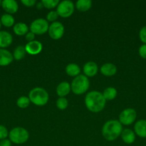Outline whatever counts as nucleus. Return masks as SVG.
I'll return each instance as SVG.
<instances>
[{"label":"nucleus","mask_w":146,"mask_h":146,"mask_svg":"<svg viewBox=\"0 0 146 146\" xmlns=\"http://www.w3.org/2000/svg\"><path fill=\"white\" fill-rule=\"evenodd\" d=\"M106 101L102 94L97 91L88 92L84 98L86 107L92 113H99L102 111L105 107Z\"/></svg>","instance_id":"obj_1"},{"label":"nucleus","mask_w":146,"mask_h":146,"mask_svg":"<svg viewBox=\"0 0 146 146\" xmlns=\"http://www.w3.org/2000/svg\"><path fill=\"white\" fill-rule=\"evenodd\" d=\"M123 125L117 120H110L103 125L102 135L105 140L113 141L117 139L122 133Z\"/></svg>","instance_id":"obj_2"},{"label":"nucleus","mask_w":146,"mask_h":146,"mask_svg":"<svg viewBox=\"0 0 146 146\" xmlns=\"http://www.w3.org/2000/svg\"><path fill=\"white\" fill-rule=\"evenodd\" d=\"M30 102L33 103L37 106H43L46 105L49 101V94L44 88L36 87L31 89L29 94Z\"/></svg>","instance_id":"obj_3"},{"label":"nucleus","mask_w":146,"mask_h":146,"mask_svg":"<svg viewBox=\"0 0 146 146\" xmlns=\"http://www.w3.org/2000/svg\"><path fill=\"white\" fill-rule=\"evenodd\" d=\"M70 85H71V91L74 94L82 95L89 89L90 81L88 77L82 74H80L77 76L74 77Z\"/></svg>","instance_id":"obj_4"},{"label":"nucleus","mask_w":146,"mask_h":146,"mask_svg":"<svg viewBox=\"0 0 146 146\" xmlns=\"http://www.w3.org/2000/svg\"><path fill=\"white\" fill-rule=\"evenodd\" d=\"M29 134L27 129L21 127H16L9 133L10 141L15 144H23L27 142Z\"/></svg>","instance_id":"obj_5"},{"label":"nucleus","mask_w":146,"mask_h":146,"mask_svg":"<svg viewBox=\"0 0 146 146\" xmlns=\"http://www.w3.org/2000/svg\"><path fill=\"white\" fill-rule=\"evenodd\" d=\"M74 4L70 0H64L60 1L57 7V12L59 17L62 18H67L72 16L74 11Z\"/></svg>","instance_id":"obj_6"},{"label":"nucleus","mask_w":146,"mask_h":146,"mask_svg":"<svg viewBox=\"0 0 146 146\" xmlns=\"http://www.w3.org/2000/svg\"><path fill=\"white\" fill-rule=\"evenodd\" d=\"M49 23L46 19L42 18L37 19L31 23L29 27L30 31L37 35H42L48 31Z\"/></svg>","instance_id":"obj_7"},{"label":"nucleus","mask_w":146,"mask_h":146,"mask_svg":"<svg viewBox=\"0 0 146 146\" xmlns=\"http://www.w3.org/2000/svg\"><path fill=\"white\" fill-rule=\"evenodd\" d=\"M137 118V112L133 108H126L119 115V121L122 125H129L135 122Z\"/></svg>","instance_id":"obj_8"},{"label":"nucleus","mask_w":146,"mask_h":146,"mask_svg":"<svg viewBox=\"0 0 146 146\" xmlns=\"http://www.w3.org/2000/svg\"><path fill=\"white\" fill-rule=\"evenodd\" d=\"M49 36L54 40H58L63 36L64 33V27L60 21L52 22L49 27Z\"/></svg>","instance_id":"obj_9"},{"label":"nucleus","mask_w":146,"mask_h":146,"mask_svg":"<svg viewBox=\"0 0 146 146\" xmlns=\"http://www.w3.org/2000/svg\"><path fill=\"white\" fill-rule=\"evenodd\" d=\"M25 49L27 54L30 55H37L42 50V44L40 41L34 40L26 44Z\"/></svg>","instance_id":"obj_10"},{"label":"nucleus","mask_w":146,"mask_h":146,"mask_svg":"<svg viewBox=\"0 0 146 146\" xmlns=\"http://www.w3.org/2000/svg\"><path fill=\"white\" fill-rule=\"evenodd\" d=\"M13 54L5 48H0V66H6L13 61Z\"/></svg>","instance_id":"obj_11"},{"label":"nucleus","mask_w":146,"mask_h":146,"mask_svg":"<svg viewBox=\"0 0 146 146\" xmlns=\"http://www.w3.org/2000/svg\"><path fill=\"white\" fill-rule=\"evenodd\" d=\"M1 7L7 14H14L18 11V4L14 0H4L1 1Z\"/></svg>","instance_id":"obj_12"},{"label":"nucleus","mask_w":146,"mask_h":146,"mask_svg":"<svg viewBox=\"0 0 146 146\" xmlns=\"http://www.w3.org/2000/svg\"><path fill=\"white\" fill-rule=\"evenodd\" d=\"M83 71L87 77H93L97 74L98 66L94 61H88L83 66Z\"/></svg>","instance_id":"obj_13"},{"label":"nucleus","mask_w":146,"mask_h":146,"mask_svg":"<svg viewBox=\"0 0 146 146\" xmlns=\"http://www.w3.org/2000/svg\"><path fill=\"white\" fill-rule=\"evenodd\" d=\"M134 132L140 138H146V120L137 121L134 125Z\"/></svg>","instance_id":"obj_14"},{"label":"nucleus","mask_w":146,"mask_h":146,"mask_svg":"<svg viewBox=\"0 0 146 146\" xmlns=\"http://www.w3.org/2000/svg\"><path fill=\"white\" fill-rule=\"evenodd\" d=\"M13 41V37L9 32L0 31V48H5L9 46Z\"/></svg>","instance_id":"obj_15"},{"label":"nucleus","mask_w":146,"mask_h":146,"mask_svg":"<svg viewBox=\"0 0 146 146\" xmlns=\"http://www.w3.org/2000/svg\"><path fill=\"white\" fill-rule=\"evenodd\" d=\"M100 72L105 76H113L117 73V67L111 63H106L101 66Z\"/></svg>","instance_id":"obj_16"},{"label":"nucleus","mask_w":146,"mask_h":146,"mask_svg":"<svg viewBox=\"0 0 146 146\" xmlns=\"http://www.w3.org/2000/svg\"><path fill=\"white\" fill-rule=\"evenodd\" d=\"M70 91H71V85L66 81H63L59 84L56 88V92L57 96L60 97L66 96L70 94Z\"/></svg>","instance_id":"obj_17"},{"label":"nucleus","mask_w":146,"mask_h":146,"mask_svg":"<svg viewBox=\"0 0 146 146\" xmlns=\"http://www.w3.org/2000/svg\"><path fill=\"white\" fill-rule=\"evenodd\" d=\"M120 135L123 141L126 144H132L135 141V133L134 131L129 128L123 129Z\"/></svg>","instance_id":"obj_18"},{"label":"nucleus","mask_w":146,"mask_h":146,"mask_svg":"<svg viewBox=\"0 0 146 146\" xmlns=\"http://www.w3.org/2000/svg\"><path fill=\"white\" fill-rule=\"evenodd\" d=\"M13 31L16 35L24 36L28 33L29 27L25 23L19 22L14 24V27H13Z\"/></svg>","instance_id":"obj_19"},{"label":"nucleus","mask_w":146,"mask_h":146,"mask_svg":"<svg viewBox=\"0 0 146 146\" xmlns=\"http://www.w3.org/2000/svg\"><path fill=\"white\" fill-rule=\"evenodd\" d=\"M65 71L67 75L70 76L76 77L80 75L81 70H80V66L77 64L72 63V64H68L66 66Z\"/></svg>","instance_id":"obj_20"},{"label":"nucleus","mask_w":146,"mask_h":146,"mask_svg":"<svg viewBox=\"0 0 146 146\" xmlns=\"http://www.w3.org/2000/svg\"><path fill=\"white\" fill-rule=\"evenodd\" d=\"M92 2L90 0H78L76 2L75 7L78 11L84 12L90 9L92 7Z\"/></svg>","instance_id":"obj_21"},{"label":"nucleus","mask_w":146,"mask_h":146,"mask_svg":"<svg viewBox=\"0 0 146 146\" xmlns=\"http://www.w3.org/2000/svg\"><path fill=\"white\" fill-rule=\"evenodd\" d=\"M102 95L106 101H112L116 98L117 95V91L116 88L113 87H108L104 90Z\"/></svg>","instance_id":"obj_22"},{"label":"nucleus","mask_w":146,"mask_h":146,"mask_svg":"<svg viewBox=\"0 0 146 146\" xmlns=\"http://www.w3.org/2000/svg\"><path fill=\"white\" fill-rule=\"evenodd\" d=\"M26 51L25 46H18L14 50V52H13V57L15 60L17 61H19V60L22 59L24 58L26 55Z\"/></svg>","instance_id":"obj_23"},{"label":"nucleus","mask_w":146,"mask_h":146,"mask_svg":"<svg viewBox=\"0 0 146 146\" xmlns=\"http://www.w3.org/2000/svg\"><path fill=\"white\" fill-rule=\"evenodd\" d=\"M1 23L6 27H11L14 24V18L11 14H4L1 17Z\"/></svg>","instance_id":"obj_24"},{"label":"nucleus","mask_w":146,"mask_h":146,"mask_svg":"<svg viewBox=\"0 0 146 146\" xmlns=\"http://www.w3.org/2000/svg\"><path fill=\"white\" fill-rule=\"evenodd\" d=\"M30 100L29 97L22 96H20L17 101V105L20 108H26L29 106Z\"/></svg>","instance_id":"obj_25"},{"label":"nucleus","mask_w":146,"mask_h":146,"mask_svg":"<svg viewBox=\"0 0 146 146\" xmlns=\"http://www.w3.org/2000/svg\"><path fill=\"white\" fill-rule=\"evenodd\" d=\"M60 1L59 0H42V3L43 4V7L48 9H54L58 6L59 3Z\"/></svg>","instance_id":"obj_26"},{"label":"nucleus","mask_w":146,"mask_h":146,"mask_svg":"<svg viewBox=\"0 0 146 146\" xmlns=\"http://www.w3.org/2000/svg\"><path fill=\"white\" fill-rule=\"evenodd\" d=\"M56 106L60 110H65L68 106V101L64 97H60L56 101Z\"/></svg>","instance_id":"obj_27"},{"label":"nucleus","mask_w":146,"mask_h":146,"mask_svg":"<svg viewBox=\"0 0 146 146\" xmlns=\"http://www.w3.org/2000/svg\"><path fill=\"white\" fill-rule=\"evenodd\" d=\"M58 17L59 15L58 14H57V11L52 10V11H50V12L47 14V21H51V22H54V21H56V20L58 19Z\"/></svg>","instance_id":"obj_28"},{"label":"nucleus","mask_w":146,"mask_h":146,"mask_svg":"<svg viewBox=\"0 0 146 146\" xmlns=\"http://www.w3.org/2000/svg\"><path fill=\"white\" fill-rule=\"evenodd\" d=\"M9 136V132L7 128L2 125H0V141L6 139Z\"/></svg>","instance_id":"obj_29"},{"label":"nucleus","mask_w":146,"mask_h":146,"mask_svg":"<svg viewBox=\"0 0 146 146\" xmlns=\"http://www.w3.org/2000/svg\"><path fill=\"white\" fill-rule=\"evenodd\" d=\"M139 38L143 44H146V26L140 29L139 31Z\"/></svg>","instance_id":"obj_30"},{"label":"nucleus","mask_w":146,"mask_h":146,"mask_svg":"<svg viewBox=\"0 0 146 146\" xmlns=\"http://www.w3.org/2000/svg\"><path fill=\"white\" fill-rule=\"evenodd\" d=\"M139 55L141 58L146 59V44H143L138 49Z\"/></svg>","instance_id":"obj_31"},{"label":"nucleus","mask_w":146,"mask_h":146,"mask_svg":"<svg viewBox=\"0 0 146 146\" xmlns=\"http://www.w3.org/2000/svg\"><path fill=\"white\" fill-rule=\"evenodd\" d=\"M21 1L25 7H33V6L35 5L36 3H37L36 0H21Z\"/></svg>","instance_id":"obj_32"},{"label":"nucleus","mask_w":146,"mask_h":146,"mask_svg":"<svg viewBox=\"0 0 146 146\" xmlns=\"http://www.w3.org/2000/svg\"><path fill=\"white\" fill-rule=\"evenodd\" d=\"M34 38H35V34L31 32V31H29V32H28L25 35V38L28 42L34 41Z\"/></svg>","instance_id":"obj_33"},{"label":"nucleus","mask_w":146,"mask_h":146,"mask_svg":"<svg viewBox=\"0 0 146 146\" xmlns=\"http://www.w3.org/2000/svg\"><path fill=\"white\" fill-rule=\"evenodd\" d=\"M0 146H11V142L9 139H4L0 141Z\"/></svg>","instance_id":"obj_34"},{"label":"nucleus","mask_w":146,"mask_h":146,"mask_svg":"<svg viewBox=\"0 0 146 146\" xmlns=\"http://www.w3.org/2000/svg\"><path fill=\"white\" fill-rule=\"evenodd\" d=\"M43 7H43V4L42 3V1H40V2L37 3V8L39 9H42Z\"/></svg>","instance_id":"obj_35"},{"label":"nucleus","mask_w":146,"mask_h":146,"mask_svg":"<svg viewBox=\"0 0 146 146\" xmlns=\"http://www.w3.org/2000/svg\"><path fill=\"white\" fill-rule=\"evenodd\" d=\"M1 1H1V0H0V7L1 6Z\"/></svg>","instance_id":"obj_36"},{"label":"nucleus","mask_w":146,"mask_h":146,"mask_svg":"<svg viewBox=\"0 0 146 146\" xmlns=\"http://www.w3.org/2000/svg\"><path fill=\"white\" fill-rule=\"evenodd\" d=\"M1 21H0V29H1Z\"/></svg>","instance_id":"obj_37"}]
</instances>
